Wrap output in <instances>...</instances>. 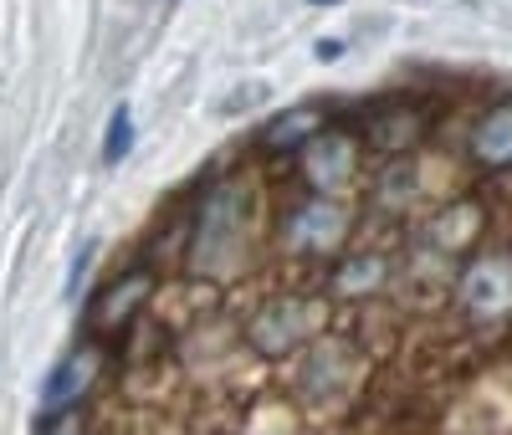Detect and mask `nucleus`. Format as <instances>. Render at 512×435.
<instances>
[{
	"label": "nucleus",
	"instance_id": "obj_7",
	"mask_svg": "<svg viewBox=\"0 0 512 435\" xmlns=\"http://www.w3.org/2000/svg\"><path fill=\"white\" fill-rule=\"evenodd\" d=\"M425 128H431V113H425L420 103H390V108H379V113L369 118L364 139H369V149L400 159V154H410V149L425 139Z\"/></svg>",
	"mask_w": 512,
	"mask_h": 435
},
{
	"label": "nucleus",
	"instance_id": "obj_8",
	"mask_svg": "<svg viewBox=\"0 0 512 435\" xmlns=\"http://www.w3.org/2000/svg\"><path fill=\"white\" fill-rule=\"evenodd\" d=\"M472 159L482 169H512V98L492 103L472 128Z\"/></svg>",
	"mask_w": 512,
	"mask_h": 435
},
{
	"label": "nucleus",
	"instance_id": "obj_9",
	"mask_svg": "<svg viewBox=\"0 0 512 435\" xmlns=\"http://www.w3.org/2000/svg\"><path fill=\"white\" fill-rule=\"evenodd\" d=\"M507 297H512V267H507V261H477V267L461 277V302H466L477 318L502 313Z\"/></svg>",
	"mask_w": 512,
	"mask_h": 435
},
{
	"label": "nucleus",
	"instance_id": "obj_14",
	"mask_svg": "<svg viewBox=\"0 0 512 435\" xmlns=\"http://www.w3.org/2000/svg\"><path fill=\"white\" fill-rule=\"evenodd\" d=\"M36 435H88V420H82L77 405H67V410H47V420H41Z\"/></svg>",
	"mask_w": 512,
	"mask_h": 435
},
{
	"label": "nucleus",
	"instance_id": "obj_5",
	"mask_svg": "<svg viewBox=\"0 0 512 435\" xmlns=\"http://www.w3.org/2000/svg\"><path fill=\"white\" fill-rule=\"evenodd\" d=\"M349 231H354V210L338 205V200H328V195L297 205L287 221H282V236H287L297 251H338V246L349 241Z\"/></svg>",
	"mask_w": 512,
	"mask_h": 435
},
{
	"label": "nucleus",
	"instance_id": "obj_15",
	"mask_svg": "<svg viewBox=\"0 0 512 435\" xmlns=\"http://www.w3.org/2000/svg\"><path fill=\"white\" fill-rule=\"evenodd\" d=\"M333 57H344V41H318V62H333Z\"/></svg>",
	"mask_w": 512,
	"mask_h": 435
},
{
	"label": "nucleus",
	"instance_id": "obj_6",
	"mask_svg": "<svg viewBox=\"0 0 512 435\" xmlns=\"http://www.w3.org/2000/svg\"><path fill=\"white\" fill-rule=\"evenodd\" d=\"M98 369H103V343H82L72 354L47 374V389H41V410H67V405H82V395L98 384Z\"/></svg>",
	"mask_w": 512,
	"mask_h": 435
},
{
	"label": "nucleus",
	"instance_id": "obj_4",
	"mask_svg": "<svg viewBox=\"0 0 512 435\" xmlns=\"http://www.w3.org/2000/svg\"><path fill=\"white\" fill-rule=\"evenodd\" d=\"M354 174H359V139L349 134V128H318V134L303 144V180L318 195L344 190Z\"/></svg>",
	"mask_w": 512,
	"mask_h": 435
},
{
	"label": "nucleus",
	"instance_id": "obj_2",
	"mask_svg": "<svg viewBox=\"0 0 512 435\" xmlns=\"http://www.w3.org/2000/svg\"><path fill=\"white\" fill-rule=\"evenodd\" d=\"M323 328H328V297L287 292V297H272L267 308L246 323V343L262 359H287L297 348H308Z\"/></svg>",
	"mask_w": 512,
	"mask_h": 435
},
{
	"label": "nucleus",
	"instance_id": "obj_10",
	"mask_svg": "<svg viewBox=\"0 0 512 435\" xmlns=\"http://www.w3.org/2000/svg\"><path fill=\"white\" fill-rule=\"evenodd\" d=\"M477 236H482V210L472 200L441 210L436 221H431V231H425L431 251H466V246H477Z\"/></svg>",
	"mask_w": 512,
	"mask_h": 435
},
{
	"label": "nucleus",
	"instance_id": "obj_3",
	"mask_svg": "<svg viewBox=\"0 0 512 435\" xmlns=\"http://www.w3.org/2000/svg\"><path fill=\"white\" fill-rule=\"evenodd\" d=\"M154 292H159L154 267H128V272H118V277H113L108 287H98V297L88 302V333L103 343V338H113V333H123V328H134L139 313L154 302Z\"/></svg>",
	"mask_w": 512,
	"mask_h": 435
},
{
	"label": "nucleus",
	"instance_id": "obj_16",
	"mask_svg": "<svg viewBox=\"0 0 512 435\" xmlns=\"http://www.w3.org/2000/svg\"><path fill=\"white\" fill-rule=\"evenodd\" d=\"M308 6H338V0H308Z\"/></svg>",
	"mask_w": 512,
	"mask_h": 435
},
{
	"label": "nucleus",
	"instance_id": "obj_12",
	"mask_svg": "<svg viewBox=\"0 0 512 435\" xmlns=\"http://www.w3.org/2000/svg\"><path fill=\"white\" fill-rule=\"evenodd\" d=\"M379 282H384V256H369V251L349 256L344 267L333 272V292H349V297H359V292H374Z\"/></svg>",
	"mask_w": 512,
	"mask_h": 435
},
{
	"label": "nucleus",
	"instance_id": "obj_1",
	"mask_svg": "<svg viewBox=\"0 0 512 435\" xmlns=\"http://www.w3.org/2000/svg\"><path fill=\"white\" fill-rule=\"evenodd\" d=\"M246 215H251V190L241 180H221L200 200V221H195V251H190V272L221 277L236 267V256L246 246Z\"/></svg>",
	"mask_w": 512,
	"mask_h": 435
},
{
	"label": "nucleus",
	"instance_id": "obj_11",
	"mask_svg": "<svg viewBox=\"0 0 512 435\" xmlns=\"http://www.w3.org/2000/svg\"><path fill=\"white\" fill-rule=\"evenodd\" d=\"M318 128H323V113H318V108H287V113H277V118L262 128V149H267V154L303 149Z\"/></svg>",
	"mask_w": 512,
	"mask_h": 435
},
{
	"label": "nucleus",
	"instance_id": "obj_13",
	"mask_svg": "<svg viewBox=\"0 0 512 435\" xmlns=\"http://www.w3.org/2000/svg\"><path fill=\"white\" fill-rule=\"evenodd\" d=\"M128 149H134V113H128V103H118L108 118V134H103V159L118 164Z\"/></svg>",
	"mask_w": 512,
	"mask_h": 435
}]
</instances>
